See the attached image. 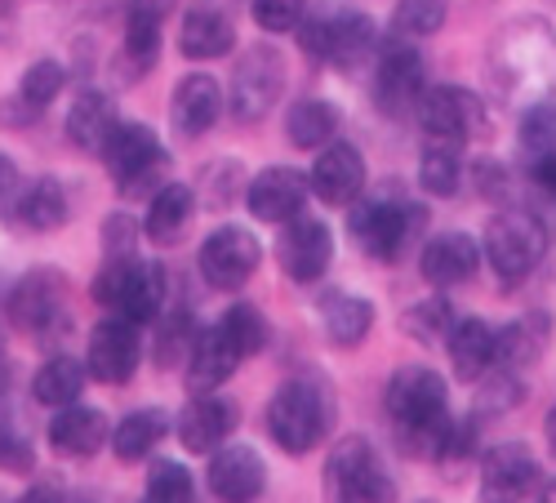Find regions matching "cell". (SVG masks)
<instances>
[{
    "label": "cell",
    "mask_w": 556,
    "mask_h": 503,
    "mask_svg": "<svg viewBox=\"0 0 556 503\" xmlns=\"http://www.w3.org/2000/svg\"><path fill=\"white\" fill-rule=\"evenodd\" d=\"M286 129H290V143H294V148L316 152V148H326L334 134H339V108L326 103V99H307V103H299V108L290 112Z\"/></svg>",
    "instance_id": "cell-32"
},
{
    "label": "cell",
    "mask_w": 556,
    "mask_h": 503,
    "mask_svg": "<svg viewBox=\"0 0 556 503\" xmlns=\"http://www.w3.org/2000/svg\"><path fill=\"white\" fill-rule=\"evenodd\" d=\"M419 183L432 197H454L463 183V148L454 139H432V148L419 161Z\"/></svg>",
    "instance_id": "cell-35"
},
{
    "label": "cell",
    "mask_w": 556,
    "mask_h": 503,
    "mask_svg": "<svg viewBox=\"0 0 556 503\" xmlns=\"http://www.w3.org/2000/svg\"><path fill=\"white\" fill-rule=\"evenodd\" d=\"M103 441H112V424H108L103 410L63 405L50 424V445L63 454V460H89V454L103 450Z\"/></svg>",
    "instance_id": "cell-20"
},
{
    "label": "cell",
    "mask_w": 556,
    "mask_h": 503,
    "mask_svg": "<svg viewBox=\"0 0 556 503\" xmlns=\"http://www.w3.org/2000/svg\"><path fill=\"white\" fill-rule=\"evenodd\" d=\"M445 343H450V361H454V375L463 379V383H472V379H481L490 365H494V352H498V335L481 322V316H454V326H450V335H445Z\"/></svg>",
    "instance_id": "cell-22"
},
{
    "label": "cell",
    "mask_w": 556,
    "mask_h": 503,
    "mask_svg": "<svg viewBox=\"0 0 556 503\" xmlns=\"http://www.w3.org/2000/svg\"><path fill=\"white\" fill-rule=\"evenodd\" d=\"M218 103H223V95H218L214 76H201V72L182 76V85L174 89V112H169L174 129L182 139H201V134L214 129V121H218Z\"/></svg>",
    "instance_id": "cell-24"
},
{
    "label": "cell",
    "mask_w": 556,
    "mask_h": 503,
    "mask_svg": "<svg viewBox=\"0 0 556 503\" xmlns=\"http://www.w3.org/2000/svg\"><path fill=\"white\" fill-rule=\"evenodd\" d=\"M63 312H67V281L54 267L27 272V277L10 290V307H5L10 326L18 335H45L50 326L63 322Z\"/></svg>",
    "instance_id": "cell-9"
},
{
    "label": "cell",
    "mask_w": 556,
    "mask_h": 503,
    "mask_svg": "<svg viewBox=\"0 0 556 503\" xmlns=\"http://www.w3.org/2000/svg\"><path fill=\"white\" fill-rule=\"evenodd\" d=\"M165 432H169L165 410H138V415L121 419V428H112V450H116V460L134 464L143 454H152L156 441H165Z\"/></svg>",
    "instance_id": "cell-31"
},
{
    "label": "cell",
    "mask_w": 556,
    "mask_h": 503,
    "mask_svg": "<svg viewBox=\"0 0 556 503\" xmlns=\"http://www.w3.org/2000/svg\"><path fill=\"white\" fill-rule=\"evenodd\" d=\"M192 223V188L188 183H165V188L156 192L148 218H143V232L152 246H174L182 232H188Z\"/></svg>",
    "instance_id": "cell-27"
},
{
    "label": "cell",
    "mask_w": 556,
    "mask_h": 503,
    "mask_svg": "<svg viewBox=\"0 0 556 503\" xmlns=\"http://www.w3.org/2000/svg\"><path fill=\"white\" fill-rule=\"evenodd\" d=\"M424 95H428L424 89V54L414 50L409 40H392L388 50L379 54V67H375V103H379V112L401 121L409 112H419Z\"/></svg>",
    "instance_id": "cell-6"
},
{
    "label": "cell",
    "mask_w": 556,
    "mask_h": 503,
    "mask_svg": "<svg viewBox=\"0 0 556 503\" xmlns=\"http://www.w3.org/2000/svg\"><path fill=\"white\" fill-rule=\"evenodd\" d=\"M396 486L365 437H343L326 460V503H392Z\"/></svg>",
    "instance_id": "cell-3"
},
{
    "label": "cell",
    "mask_w": 556,
    "mask_h": 503,
    "mask_svg": "<svg viewBox=\"0 0 556 503\" xmlns=\"http://www.w3.org/2000/svg\"><path fill=\"white\" fill-rule=\"evenodd\" d=\"M539 486V464L530 445L507 441L494 445L481 464V503H526L530 490Z\"/></svg>",
    "instance_id": "cell-14"
},
{
    "label": "cell",
    "mask_w": 556,
    "mask_h": 503,
    "mask_svg": "<svg viewBox=\"0 0 556 503\" xmlns=\"http://www.w3.org/2000/svg\"><path fill=\"white\" fill-rule=\"evenodd\" d=\"M388 419L405 454H437V441L450 424L445 415V379L428 365H405L388 383Z\"/></svg>",
    "instance_id": "cell-1"
},
{
    "label": "cell",
    "mask_w": 556,
    "mask_h": 503,
    "mask_svg": "<svg viewBox=\"0 0 556 503\" xmlns=\"http://www.w3.org/2000/svg\"><path fill=\"white\" fill-rule=\"evenodd\" d=\"M307 192H312L307 174L290 165H271L250 183V214L263 223H290L294 214H303Z\"/></svg>",
    "instance_id": "cell-16"
},
{
    "label": "cell",
    "mask_w": 556,
    "mask_h": 503,
    "mask_svg": "<svg viewBox=\"0 0 556 503\" xmlns=\"http://www.w3.org/2000/svg\"><path fill=\"white\" fill-rule=\"evenodd\" d=\"M116 125H121L116 103L108 95H99V89H85V95L72 103V112H67V139L80 152L103 156V148H108V139L116 134Z\"/></svg>",
    "instance_id": "cell-25"
},
{
    "label": "cell",
    "mask_w": 556,
    "mask_h": 503,
    "mask_svg": "<svg viewBox=\"0 0 556 503\" xmlns=\"http://www.w3.org/2000/svg\"><path fill=\"white\" fill-rule=\"evenodd\" d=\"M165 5H174V0H134V10H143V14H165Z\"/></svg>",
    "instance_id": "cell-52"
},
{
    "label": "cell",
    "mask_w": 556,
    "mask_h": 503,
    "mask_svg": "<svg viewBox=\"0 0 556 503\" xmlns=\"http://www.w3.org/2000/svg\"><path fill=\"white\" fill-rule=\"evenodd\" d=\"M165 303V272L156 263H134V277H129V290H125V303L116 307L121 316H129L134 326H148L156 322V312Z\"/></svg>",
    "instance_id": "cell-33"
},
{
    "label": "cell",
    "mask_w": 556,
    "mask_h": 503,
    "mask_svg": "<svg viewBox=\"0 0 556 503\" xmlns=\"http://www.w3.org/2000/svg\"><path fill=\"white\" fill-rule=\"evenodd\" d=\"M445 14H450V0H401L392 14V40H424L441 32Z\"/></svg>",
    "instance_id": "cell-36"
},
{
    "label": "cell",
    "mask_w": 556,
    "mask_h": 503,
    "mask_svg": "<svg viewBox=\"0 0 556 503\" xmlns=\"http://www.w3.org/2000/svg\"><path fill=\"white\" fill-rule=\"evenodd\" d=\"M547 445L556 450V410H552V415H547Z\"/></svg>",
    "instance_id": "cell-54"
},
{
    "label": "cell",
    "mask_w": 556,
    "mask_h": 503,
    "mask_svg": "<svg viewBox=\"0 0 556 503\" xmlns=\"http://www.w3.org/2000/svg\"><path fill=\"white\" fill-rule=\"evenodd\" d=\"M539 161H534V183L539 188H547V192H556V156L552 152H534Z\"/></svg>",
    "instance_id": "cell-51"
},
{
    "label": "cell",
    "mask_w": 556,
    "mask_h": 503,
    "mask_svg": "<svg viewBox=\"0 0 556 503\" xmlns=\"http://www.w3.org/2000/svg\"><path fill=\"white\" fill-rule=\"evenodd\" d=\"M0 468H10V473L31 468V445L23 437H14L10 428H0Z\"/></svg>",
    "instance_id": "cell-49"
},
{
    "label": "cell",
    "mask_w": 556,
    "mask_h": 503,
    "mask_svg": "<svg viewBox=\"0 0 556 503\" xmlns=\"http://www.w3.org/2000/svg\"><path fill=\"white\" fill-rule=\"evenodd\" d=\"M379 50V32L365 14H334L330 18V45H326V63L339 72H361L365 59Z\"/></svg>",
    "instance_id": "cell-26"
},
{
    "label": "cell",
    "mask_w": 556,
    "mask_h": 503,
    "mask_svg": "<svg viewBox=\"0 0 556 503\" xmlns=\"http://www.w3.org/2000/svg\"><path fill=\"white\" fill-rule=\"evenodd\" d=\"M267 486V468L258 460V450L250 445H227L214 450L210 460V494L223 503H254Z\"/></svg>",
    "instance_id": "cell-15"
},
{
    "label": "cell",
    "mask_w": 556,
    "mask_h": 503,
    "mask_svg": "<svg viewBox=\"0 0 556 503\" xmlns=\"http://www.w3.org/2000/svg\"><path fill=\"white\" fill-rule=\"evenodd\" d=\"M286 89V63L271 45H254L231 72V112L241 121H263Z\"/></svg>",
    "instance_id": "cell-7"
},
{
    "label": "cell",
    "mask_w": 556,
    "mask_h": 503,
    "mask_svg": "<svg viewBox=\"0 0 556 503\" xmlns=\"http://www.w3.org/2000/svg\"><path fill=\"white\" fill-rule=\"evenodd\" d=\"M303 5L307 0H258L254 18L263 32H294L303 23Z\"/></svg>",
    "instance_id": "cell-47"
},
{
    "label": "cell",
    "mask_w": 556,
    "mask_h": 503,
    "mask_svg": "<svg viewBox=\"0 0 556 503\" xmlns=\"http://www.w3.org/2000/svg\"><path fill=\"white\" fill-rule=\"evenodd\" d=\"M547 254V232L534 214L507 210L498 218H490L485 227V259L494 263V272L503 281H526L539 267V259Z\"/></svg>",
    "instance_id": "cell-4"
},
{
    "label": "cell",
    "mask_w": 556,
    "mask_h": 503,
    "mask_svg": "<svg viewBox=\"0 0 556 503\" xmlns=\"http://www.w3.org/2000/svg\"><path fill=\"white\" fill-rule=\"evenodd\" d=\"M477 450V428L468 424V419H450L445 424V432H441V441H437V454H432V460L437 464H445V468H454V464H463V460H468V454Z\"/></svg>",
    "instance_id": "cell-46"
},
{
    "label": "cell",
    "mask_w": 556,
    "mask_h": 503,
    "mask_svg": "<svg viewBox=\"0 0 556 503\" xmlns=\"http://www.w3.org/2000/svg\"><path fill=\"white\" fill-rule=\"evenodd\" d=\"M330 419H334V405H330L326 388L312 383V379L281 383L267 405V432L286 454H307L330 432Z\"/></svg>",
    "instance_id": "cell-2"
},
{
    "label": "cell",
    "mask_w": 556,
    "mask_h": 503,
    "mask_svg": "<svg viewBox=\"0 0 556 503\" xmlns=\"http://www.w3.org/2000/svg\"><path fill=\"white\" fill-rule=\"evenodd\" d=\"M521 143L530 152H552L556 148V103H534L521 116Z\"/></svg>",
    "instance_id": "cell-44"
},
{
    "label": "cell",
    "mask_w": 556,
    "mask_h": 503,
    "mask_svg": "<svg viewBox=\"0 0 556 503\" xmlns=\"http://www.w3.org/2000/svg\"><path fill=\"white\" fill-rule=\"evenodd\" d=\"M23 227H31V232H54V227L67 223V192L59 178H36L23 188L18 197V214H14Z\"/></svg>",
    "instance_id": "cell-29"
},
{
    "label": "cell",
    "mask_w": 556,
    "mask_h": 503,
    "mask_svg": "<svg viewBox=\"0 0 556 503\" xmlns=\"http://www.w3.org/2000/svg\"><path fill=\"white\" fill-rule=\"evenodd\" d=\"M192 343H197V326H192V316H188V312H169L165 322H161V339H156V361H161V365L188 361Z\"/></svg>",
    "instance_id": "cell-42"
},
{
    "label": "cell",
    "mask_w": 556,
    "mask_h": 503,
    "mask_svg": "<svg viewBox=\"0 0 556 503\" xmlns=\"http://www.w3.org/2000/svg\"><path fill=\"white\" fill-rule=\"evenodd\" d=\"M299 45L307 59H320L326 63V45H330V18H312V23H299Z\"/></svg>",
    "instance_id": "cell-50"
},
{
    "label": "cell",
    "mask_w": 556,
    "mask_h": 503,
    "mask_svg": "<svg viewBox=\"0 0 556 503\" xmlns=\"http://www.w3.org/2000/svg\"><path fill=\"white\" fill-rule=\"evenodd\" d=\"M231 432H237V405H231L227 397H214V392H201L178 415V441L188 445L192 454L218 450Z\"/></svg>",
    "instance_id": "cell-18"
},
{
    "label": "cell",
    "mask_w": 556,
    "mask_h": 503,
    "mask_svg": "<svg viewBox=\"0 0 556 503\" xmlns=\"http://www.w3.org/2000/svg\"><path fill=\"white\" fill-rule=\"evenodd\" d=\"M428 214L409 210V205H396V201H369V205H356L352 210V237L361 241V250L379 263H396L405 254V246L419 232V223Z\"/></svg>",
    "instance_id": "cell-5"
},
{
    "label": "cell",
    "mask_w": 556,
    "mask_h": 503,
    "mask_svg": "<svg viewBox=\"0 0 556 503\" xmlns=\"http://www.w3.org/2000/svg\"><path fill=\"white\" fill-rule=\"evenodd\" d=\"M63 85H67V72H63L59 63H50V59H40V63H31V67L23 72L18 99H23L31 112H40V108H50V103L63 95Z\"/></svg>",
    "instance_id": "cell-38"
},
{
    "label": "cell",
    "mask_w": 556,
    "mask_h": 503,
    "mask_svg": "<svg viewBox=\"0 0 556 503\" xmlns=\"http://www.w3.org/2000/svg\"><path fill=\"white\" fill-rule=\"evenodd\" d=\"M103 161L112 169V178L121 183V192H143L152 188V178L165 174V148L148 125H116V134L103 148Z\"/></svg>",
    "instance_id": "cell-8"
},
{
    "label": "cell",
    "mask_w": 556,
    "mask_h": 503,
    "mask_svg": "<svg viewBox=\"0 0 556 503\" xmlns=\"http://www.w3.org/2000/svg\"><path fill=\"white\" fill-rule=\"evenodd\" d=\"M258 241L245 227H218V232L201 246V277L214 290H241L258 272Z\"/></svg>",
    "instance_id": "cell-12"
},
{
    "label": "cell",
    "mask_w": 556,
    "mask_h": 503,
    "mask_svg": "<svg viewBox=\"0 0 556 503\" xmlns=\"http://www.w3.org/2000/svg\"><path fill=\"white\" fill-rule=\"evenodd\" d=\"M178 45L188 59H223V54H231V45H237V23L218 5H192L182 14Z\"/></svg>",
    "instance_id": "cell-23"
},
{
    "label": "cell",
    "mask_w": 556,
    "mask_h": 503,
    "mask_svg": "<svg viewBox=\"0 0 556 503\" xmlns=\"http://www.w3.org/2000/svg\"><path fill=\"white\" fill-rule=\"evenodd\" d=\"M552 343V322L539 312V316H526V322H513L503 335H498V361L507 365V370H526V365H534Z\"/></svg>",
    "instance_id": "cell-30"
},
{
    "label": "cell",
    "mask_w": 556,
    "mask_h": 503,
    "mask_svg": "<svg viewBox=\"0 0 556 503\" xmlns=\"http://www.w3.org/2000/svg\"><path fill=\"white\" fill-rule=\"evenodd\" d=\"M134 263L138 259H129V254H112L108 263H103V272L94 277V299L103 303V307H121L125 303V290H129V277H134Z\"/></svg>",
    "instance_id": "cell-43"
},
{
    "label": "cell",
    "mask_w": 556,
    "mask_h": 503,
    "mask_svg": "<svg viewBox=\"0 0 556 503\" xmlns=\"http://www.w3.org/2000/svg\"><path fill=\"white\" fill-rule=\"evenodd\" d=\"M197 486H192V473L174 464V460H161L152 464L148 473V503H192Z\"/></svg>",
    "instance_id": "cell-40"
},
{
    "label": "cell",
    "mask_w": 556,
    "mask_h": 503,
    "mask_svg": "<svg viewBox=\"0 0 556 503\" xmlns=\"http://www.w3.org/2000/svg\"><path fill=\"white\" fill-rule=\"evenodd\" d=\"M419 125L432 134V139H472V134L485 129V108L472 89H458V85H437L419 99Z\"/></svg>",
    "instance_id": "cell-11"
},
{
    "label": "cell",
    "mask_w": 556,
    "mask_h": 503,
    "mask_svg": "<svg viewBox=\"0 0 556 503\" xmlns=\"http://www.w3.org/2000/svg\"><path fill=\"white\" fill-rule=\"evenodd\" d=\"M161 54V18L156 14H143V10H134L129 14V27H125V59L138 67V72H148Z\"/></svg>",
    "instance_id": "cell-37"
},
{
    "label": "cell",
    "mask_w": 556,
    "mask_h": 503,
    "mask_svg": "<svg viewBox=\"0 0 556 503\" xmlns=\"http://www.w3.org/2000/svg\"><path fill=\"white\" fill-rule=\"evenodd\" d=\"M320 326H326V339L334 348H356V343H365L369 326H375V307L361 294H326V303H320Z\"/></svg>",
    "instance_id": "cell-28"
},
{
    "label": "cell",
    "mask_w": 556,
    "mask_h": 503,
    "mask_svg": "<svg viewBox=\"0 0 556 503\" xmlns=\"http://www.w3.org/2000/svg\"><path fill=\"white\" fill-rule=\"evenodd\" d=\"M330 254H334L330 227L320 223V218H303V214H294L286 223L281 246H276V259H281L286 277H294L299 286H316L320 277H326Z\"/></svg>",
    "instance_id": "cell-10"
},
{
    "label": "cell",
    "mask_w": 556,
    "mask_h": 503,
    "mask_svg": "<svg viewBox=\"0 0 556 503\" xmlns=\"http://www.w3.org/2000/svg\"><path fill=\"white\" fill-rule=\"evenodd\" d=\"M481 263V250L472 237H463V232H445V237H432L419 254V272H424V281L437 286V290H450L458 281H472V272Z\"/></svg>",
    "instance_id": "cell-21"
},
{
    "label": "cell",
    "mask_w": 556,
    "mask_h": 503,
    "mask_svg": "<svg viewBox=\"0 0 556 503\" xmlns=\"http://www.w3.org/2000/svg\"><path fill=\"white\" fill-rule=\"evenodd\" d=\"M18 503H63V499H59L54 490H31V494H23Z\"/></svg>",
    "instance_id": "cell-53"
},
{
    "label": "cell",
    "mask_w": 556,
    "mask_h": 503,
    "mask_svg": "<svg viewBox=\"0 0 556 503\" xmlns=\"http://www.w3.org/2000/svg\"><path fill=\"white\" fill-rule=\"evenodd\" d=\"M23 174H18V165L0 152V218H14L18 214V197H23Z\"/></svg>",
    "instance_id": "cell-48"
},
{
    "label": "cell",
    "mask_w": 556,
    "mask_h": 503,
    "mask_svg": "<svg viewBox=\"0 0 556 503\" xmlns=\"http://www.w3.org/2000/svg\"><path fill=\"white\" fill-rule=\"evenodd\" d=\"M218 326L231 335V343L241 348V356H254V352H263V348H267V322H263V312H258V307H250V303L227 307Z\"/></svg>",
    "instance_id": "cell-39"
},
{
    "label": "cell",
    "mask_w": 556,
    "mask_h": 503,
    "mask_svg": "<svg viewBox=\"0 0 556 503\" xmlns=\"http://www.w3.org/2000/svg\"><path fill=\"white\" fill-rule=\"evenodd\" d=\"M245 174H241V165H231V161H223V165H210L205 169V201L214 205V210H227L231 201H237L245 188Z\"/></svg>",
    "instance_id": "cell-45"
},
{
    "label": "cell",
    "mask_w": 556,
    "mask_h": 503,
    "mask_svg": "<svg viewBox=\"0 0 556 503\" xmlns=\"http://www.w3.org/2000/svg\"><path fill=\"white\" fill-rule=\"evenodd\" d=\"M405 335L409 339H419V343H437L441 335H450V326H454V307L445 303V299H428V303H419V307H409L405 312Z\"/></svg>",
    "instance_id": "cell-41"
},
{
    "label": "cell",
    "mask_w": 556,
    "mask_h": 503,
    "mask_svg": "<svg viewBox=\"0 0 556 503\" xmlns=\"http://www.w3.org/2000/svg\"><path fill=\"white\" fill-rule=\"evenodd\" d=\"M80 388H85V365H80V361H72V356H54V361H45V365H40V375H36V383H31L36 401H40V405H54V410L76 405Z\"/></svg>",
    "instance_id": "cell-34"
},
{
    "label": "cell",
    "mask_w": 556,
    "mask_h": 503,
    "mask_svg": "<svg viewBox=\"0 0 556 503\" xmlns=\"http://www.w3.org/2000/svg\"><path fill=\"white\" fill-rule=\"evenodd\" d=\"M241 348L231 343V335L223 326H210V330H197V343L188 352V392H214L223 379L237 375L241 365Z\"/></svg>",
    "instance_id": "cell-19"
},
{
    "label": "cell",
    "mask_w": 556,
    "mask_h": 503,
    "mask_svg": "<svg viewBox=\"0 0 556 503\" xmlns=\"http://www.w3.org/2000/svg\"><path fill=\"white\" fill-rule=\"evenodd\" d=\"M307 183L326 205H352L365 188V156L352 143H326V152L316 156Z\"/></svg>",
    "instance_id": "cell-17"
},
{
    "label": "cell",
    "mask_w": 556,
    "mask_h": 503,
    "mask_svg": "<svg viewBox=\"0 0 556 503\" xmlns=\"http://www.w3.org/2000/svg\"><path fill=\"white\" fill-rule=\"evenodd\" d=\"M89 375H94L99 383H129L134 370H138V326L129 322V316L112 312L108 322L94 326V335H89Z\"/></svg>",
    "instance_id": "cell-13"
}]
</instances>
